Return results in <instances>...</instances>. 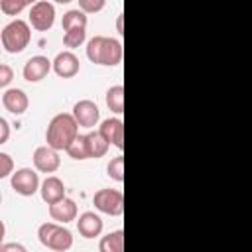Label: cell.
<instances>
[{"label":"cell","mask_w":252,"mask_h":252,"mask_svg":"<svg viewBox=\"0 0 252 252\" xmlns=\"http://www.w3.org/2000/svg\"><path fill=\"white\" fill-rule=\"evenodd\" d=\"M87 37V32L85 28H73V30H65V35H63V43L65 47H79Z\"/></svg>","instance_id":"cell-21"},{"label":"cell","mask_w":252,"mask_h":252,"mask_svg":"<svg viewBox=\"0 0 252 252\" xmlns=\"http://www.w3.org/2000/svg\"><path fill=\"white\" fill-rule=\"evenodd\" d=\"M55 2H59V4H67V2H71V0H55Z\"/></svg>","instance_id":"cell-30"},{"label":"cell","mask_w":252,"mask_h":252,"mask_svg":"<svg viewBox=\"0 0 252 252\" xmlns=\"http://www.w3.org/2000/svg\"><path fill=\"white\" fill-rule=\"evenodd\" d=\"M12 167H14V161L8 154H0V177H8L12 173Z\"/></svg>","instance_id":"cell-26"},{"label":"cell","mask_w":252,"mask_h":252,"mask_svg":"<svg viewBox=\"0 0 252 252\" xmlns=\"http://www.w3.org/2000/svg\"><path fill=\"white\" fill-rule=\"evenodd\" d=\"M81 69V61L79 57L73 53V51H61L57 53L55 61H53V71L63 77V79H69V77H75Z\"/></svg>","instance_id":"cell-10"},{"label":"cell","mask_w":252,"mask_h":252,"mask_svg":"<svg viewBox=\"0 0 252 252\" xmlns=\"http://www.w3.org/2000/svg\"><path fill=\"white\" fill-rule=\"evenodd\" d=\"M77 136H79V122L75 120L73 114H67V112L55 114L45 132L47 146L55 150H67Z\"/></svg>","instance_id":"cell-1"},{"label":"cell","mask_w":252,"mask_h":252,"mask_svg":"<svg viewBox=\"0 0 252 252\" xmlns=\"http://www.w3.org/2000/svg\"><path fill=\"white\" fill-rule=\"evenodd\" d=\"M8 250H18V252H26V248L22 244H2L0 252H8Z\"/></svg>","instance_id":"cell-29"},{"label":"cell","mask_w":252,"mask_h":252,"mask_svg":"<svg viewBox=\"0 0 252 252\" xmlns=\"http://www.w3.org/2000/svg\"><path fill=\"white\" fill-rule=\"evenodd\" d=\"M0 130H2V136H0V144H4L10 136V124L6 118H0Z\"/></svg>","instance_id":"cell-28"},{"label":"cell","mask_w":252,"mask_h":252,"mask_svg":"<svg viewBox=\"0 0 252 252\" xmlns=\"http://www.w3.org/2000/svg\"><path fill=\"white\" fill-rule=\"evenodd\" d=\"M106 104L112 112L120 114L124 112V87L122 85H116V87H110L106 91Z\"/></svg>","instance_id":"cell-19"},{"label":"cell","mask_w":252,"mask_h":252,"mask_svg":"<svg viewBox=\"0 0 252 252\" xmlns=\"http://www.w3.org/2000/svg\"><path fill=\"white\" fill-rule=\"evenodd\" d=\"M41 199L47 203V205H51V203H57V201H61L63 197H65V185H63V181L59 179V177H55V175H49L43 183H41Z\"/></svg>","instance_id":"cell-15"},{"label":"cell","mask_w":252,"mask_h":252,"mask_svg":"<svg viewBox=\"0 0 252 252\" xmlns=\"http://www.w3.org/2000/svg\"><path fill=\"white\" fill-rule=\"evenodd\" d=\"M2 104H4V108L8 112L18 116V114H24L28 110L30 100H28V94L22 89H8L2 94Z\"/></svg>","instance_id":"cell-12"},{"label":"cell","mask_w":252,"mask_h":252,"mask_svg":"<svg viewBox=\"0 0 252 252\" xmlns=\"http://www.w3.org/2000/svg\"><path fill=\"white\" fill-rule=\"evenodd\" d=\"M108 175L116 181H124V158L122 156H116L114 159H110L108 167H106Z\"/></svg>","instance_id":"cell-24"},{"label":"cell","mask_w":252,"mask_h":252,"mask_svg":"<svg viewBox=\"0 0 252 252\" xmlns=\"http://www.w3.org/2000/svg\"><path fill=\"white\" fill-rule=\"evenodd\" d=\"M0 37H2V45L8 53H20L28 47L32 32H30V26L24 20H14V22L4 26Z\"/></svg>","instance_id":"cell-3"},{"label":"cell","mask_w":252,"mask_h":252,"mask_svg":"<svg viewBox=\"0 0 252 252\" xmlns=\"http://www.w3.org/2000/svg\"><path fill=\"white\" fill-rule=\"evenodd\" d=\"M73 159H87L89 158V152H87V142H85V136H77L71 146L65 150Z\"/></svg>","instance_id":"cell-22"},{"label":"cell","mask_w":252,"mask_h":252,"mask_svg":"<svg viewBox=\"0 0 252 252\" xmlns=\"http://www.w3.org/2000/svg\"><path fill=\"white\" fill-rule=\"evenodd\" d=\"M12 79H14V71H12V67L6 65V63H2V65H0V87H8Z\"/></svg>","instance_id":"cell-27"},{"label":"cell","mask_w":252,"mask_h":252,"mask_svg":"<svg viewBox=\"0 0 252 252\" xmlns=\"http://www.w3.org/2000/svg\"><path fill=\"white\" fill-rule=\"evenodd\" d=\"M49 71H51V61L43 55H35L24 65V79L30 83H37L45 79Z\"/></svg>","instance_id":"cell-11"},{"label":"cell","mask_w":252,"mask_h":252,"mask_svg":"<svg viewBox=\"0 0 252 252\" xmlns=\"http://www.w3.org/2000/svg\"><path fill=\"white\" fill-rule=\"evenodd\" d=\"M100 252H122L124 250V232L122 230H114L110 234H106L100 240Z\"/></svg>","instance_id":"cell-18"},{"label":"cell","mask_w":252,"mask_h":252,"mask_svg":"<svg viewBox=\"0 0 252 252\" xmlns=\"http://www.w3.org/2000/svg\"><path fill=\"white\" fill-rule=\"evenodd\" d=\"M10 183H12V189H14L16 193L24 195V197L33 195V193L39 189V177H37V173H35L33 169H28V167L18 169V171L12 175Z\"/></svg>","instance_id":"cell-7"},{"label":"cell","mask_w":252,"mask_h":252,"mask_svg":"<svg viewBox=\"0 0 252 252\" xmlns=\"http://www.w3.org/2000/svg\"><path fill=\"white\" fill-rule=\"evenodd\" d=\"M30 22L37 32H47L55 22V8L47 0H37L30 10Z\"/></svg>","instance_id":"cell-6"},{"label":"cell","mask_w":252,"mask_h":252,"mask_svg":"<svg viewBox=\"0 0 252 252\" xmlns=\"http://www.w3.org/2000/svg\"><path fill=\"white\" fill-rule=\"evenodd\" d=\"M77 228H79L81 236H85V238H94V236H98L100 230H102V220H100V217L94 215V213H83V215L79 217V220H77Z\"/></svg>","instance_id":"cell-16"},{"label":"cell","mask_w":252,"mask_h":252,"mask_svg":"<svg viewBox=\"0 0 252 252\" xmlns=\"http://www.w3.org/2000/svg\"><path fill=\"white\" fill-rule=\"evenodd\" d=\"M98 132H100L110 144H114L118 150L124 148V124H122L120 118H106V120H102Z\"/></svg>","instance_id":"cell-13"},{"label":"cell","mask_w":252,"mask_h":252,"mask_svg":"<svg viewBox=\"0 0 252 252\" xmlns=\"http://www.w3.org/2000/svg\"><path fill=\"white\" fill-rule=\"evenodd\" d=\"M87 57L98 65H118L122 61V45L118 39L96 35L87 45Z\"/></svg>","instance_id":"cell-2"},{"label":"cell","mask_w":252,"mask_h":252,"mask_svg":"<svg viewBox=\"0 0 252 252\" xmlns=\"http://www.w3.org/2000/svg\"><path fill=\"white\" fill-rule=\"evenodd\" d=\"M106 0H79V8L87 14H94V12H100L104 8Z\"/></svg>","instance_id":"cell-25"},{"label":"cell","mask_w":252,"mask_h":252,"mask_svg":"<svg viewBox=\"0 0 252 252\" xmlns=\"http://www.w3.org/2000/svg\"><path fill=\"white\" fill-rule=\"evenodd\" d=\"M93 203L100 213L112 217H118L124 211V197L118 189H98L93 197Z\"/></svg>","instance_id":"cell-5"},{"label":"cell","mask_w":252,"mask_h":252,"mask_svg":"<svg viewBox=\"0 0 252 252\" xmlns=\"http://www.w3.org/2000/svg\"><path fill=\"white\" fill-rule=\"evenodd\" d=\"M49 215H51V219L57 220V222H63V224H65V222H71V220H75V217H77V205H75L73 199L63 197L61 201L49 205Z\"/></svg>","instance_id":"cell-14"},{"label":"cell","mask_w":252,"mask_h":252,"mask_svg":"<svg viewBox=\"0 0 252 252\" xmlns=\"http://www.w3.org/2000/svg\"><path fill=\"white\" fill-rule=\"evenodd\" d=\"M59 163H61L59 154L51 146H39L33 152V165H35V169H39L43 173H53L59 167Z\"/></svg>","instance_id":"cell-8"},{"label":"cell","mask_w":252,"mask_h":252,"mask_svg":"<svg viewBox=\"0 0 252 252\" xmlns=\"http://www.w3.org/2000/svg\"><path fill=\"white\" fill-rule=\"evenodd\" d=\"M32 2H35V0H0V8L6 16H16Z\"/></svg>","instance_id":"cell-23"},{"label":"cell","mask_w":252,"mask_h":252,"mask_svg":"<svg viewBox=\"0 0 252 252\" xmlns=\"http://www.w3.org/2000/svg\"><path fill=\"white\" fill-rule=\"evenodd\" d=\"M63 30H73V28H87V16L83 10H69L63 14Z\"/></svg>","instance_id":"cell-20"},{"label":"cell","mask_w":252,"mask_h":252,"mask_svg":"<svg viewBox=\"0 0 252 252\" xmlns=\"http://www.w3.org/2000/svg\"><path fill=\"white\" fill-rule=\"evenodd\" d=\"M85 142H87L89 158H102L108 152V146H110V142L100 132H89V134H85Z\"/></svg>","instance_id":"cell-17"},{"label":"cell","mask_w":252,"mask_h":252,"mask_svg":"<svg viewBox=\"0 0 252 252\" xmlns=\"http://www.w3.org/2000/svg\"><path fill=\"white\" fill-rule=\"evenodd\" d=\"M73 116H75V120L79 122V126L93 128V126H96V122H98L100 110H98V106H96L93 100H79V102L73 106Z\"/></svg>","instance_id":"cell-9"},{"label":"cell","mask_w":252,"mask_h":252,"mask_svg":"<svg viewBox=\"0 0 252 252\" xmlns=\"http://www.w3.org/2000/svg\"><path fill=\"white\" fill-rule=\"evenodd\" d=\"M37 236H39V242L51 250H57V252H65L73 246V236L71 232L57 224V222H43L37 230Z\"/></svg>","instance_id":"cell-4"}]
</instances>
